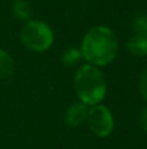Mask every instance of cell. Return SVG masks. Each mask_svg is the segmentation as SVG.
<instances>
[{
	"mask_svg": "<svg viewBox=\"0 0 147 149\" xmlns=\"http://www.w3.org/2000/svg\"><path fill=\"white\" fill-rule=\"evenodd\" d=\"M90 130L99 137H107L112 134L115 127L112 113L103 105H94L87 110V118Z\"/></svg>",
	"mask_w": 147,
	"mask_h": 149,
	"instance_id": "obj_4",
	"label": "cell"
},
{
	"mask_svg": "<svg viewBox=\"0 0 147 149\" xmlns=\"http://www.w3.org/2000/svg\"><path fill=\"white\" fill-rule=\"evenodd\" d=\"M13 70H14V62L12 56L4 50H0V80L12 76Z\"/></svg>",
	"mask_w": 147,
	"mask_h": 149,
	"instance_id": "obj_7",
	"label": "cell"
},
{
	"mask_svg": "<svg viewBox=\"0 0 147 149\" xmlns=\"http://www.w3.org/2000/svg\"><path fill=\"white\" fill-rule=\"evenodd\" d=\"M139 92L143 98L147 101V70L139 77Z\"/></svg>",
	"mask_w": 147,
	"mask_h": 149,
	"instance_id": "obj_11",
	"label": "cell"
},
{
	"mask_svg": "<svg viewBox=\"0 0 147 149\" xmlns=\"http://www.w3.org/2000/svg\"><path fill=\"white\" fill-rule=\"evenodd\" d=\"M126 49L134 56H146L147 55V38L142 36H134L128 41Z\"/></svg>",
	"mask_w": 147,
	"mask_h": 149,
	"instance_id": "obj_6",
	"label": "cell"
},
{
	"mask_svg": "<svg viewBox=\"0 0 147 149\" xmlns=\"http://www.w3.org/2000/svg\"><path fill=\"white\" fill-rule=\"evenodd\" d=\"M82 58V54H81V50L77 49H68L64 51L61 56V60L65 65H73L76 63L80 62V59Z\"/></svg>",
	"mask_w": 147,
	"mask_h": 149,
	"instance_id": "obj_9",
	"label": "cell"
},
{
	"mask_svg": "<svg viewBox=\"0 0 147 149\" xmlns=\"http://www.w3.org/2000/svg\"><path fill=\"white\" fill-rule=\"evenodd\" d=\"M119 42L113 31L107 26L91 28L83 37L81 54L91 65H107L116 58Z\"/></svg>",
	"mask_w": 147,
	"mask_h": 149,
	"instance_id": "obj_1",
	"label": "cell"
},
{
	"mask_svg": "<svg viewBox=\"0 0 147 149\" xmlns=\"http://www.w3.org/2000/svg\"><path fill=\"white\" fill-rule=\"evenodd\" d=\"M22 45L34 52H43L54 43V33L47 24L42 21H27L20 34Z\"/></svg>",
	"mask_w": 147,
	"mask_h": 149,
	"instance_id": "obj_3",
	"label": "cell"
},
{
	"mask_svg": "<svg viewBox=\"0 0 147 149\" xmlns=\"http://www.w3.org/2000/svg\"><path fill=\"white\" fill-rule=\"evenodd\" d=\"M74 90L82 103L89 106L99 105L107 93L106 79L95 65H82L76 73Z\"/></svg>",
	"mask_w": 147,
	"mask_h": 149,
	"instance_id": "obj_2",
	"label": "cell"
},
{
	"mask_svg": "<svg viewBox=\"0 0 147 149\" xmlns=\"http://www.w3.org/2000/svg\"><path fill=\"white\" fill-rule=\"evenodd\" d=\"M13 13L21 21H29L31 18V7L26 0H16L13 3Z\"/></svg>",
	"mask_w": 147,
	"mask_h": 149,
	"instance_id": "obj_8",
	"label": "cell"
},
{
	"mask_svg": "<svg viewBox=\"0 0 147 149\" xmlns=\"http://www.w3.org/2000/svg\"><path fill=\"white\" fill-rule=\"evenodd\" d=\"M87 118V107L82 102H76L68 107L65 113V122L69 127H78Z\"/></svg>",
	"mask_w": 147,
	"mask_h": 149,
	"instance_id": "obj_5",
	"label": "cell"
},
{
	"mask_svg": "<svg viewBox=\"0 0 147 149\" xmlns=\"http://www.w3.org/2000/svg\"><path fill=\"white\" fill-rule=\"evenodd\" d=\"M139 123L142 126V128L147 131V107H143V110L139 114Z\"/></svg>",
	"mask_w": 147,
	"mask_h": 149,
	"instance_id": "obj_12",
	"label": "cell"
},
{
	"mask_svg": "<svg viewBox=\"0 0 147 149\" xmlns=\"http://www.w3.org/2000/svg\"><path fill=\"white\" fill-rule=\"evenodd\" d=\"M135 30L138 36H142L147 38V15H143L135 20Z\"/></svg>",
	"mask_w": 147,
	"mask_h": 149,
	"instance_id": "obj_10",
	"label": "cell"
}]
</instances>
